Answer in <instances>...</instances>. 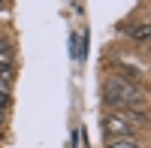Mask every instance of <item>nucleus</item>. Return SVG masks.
Here are the masks:
<instances>
[{"label":"nucleus","mask_w":151,"mask_h":148,"mask_svg":"<svg viewBox=\"0 0 151 148\" xmlns=\"http://www.w3.org/2000/svg\"><path fill=\"white\" fill-rule=\"evenodd\" d=\"M133 36H136V40H151V24H139V27H133Z\"/></svg>","instance_id":"5"},{"label":"nucleus","mask_w":151,"mask_h":148,"mask_svg":"<svg viewBox=\"0 0 151 148\" xmlns=\"http://www.w3.org/2000/svg\"><path fill=\"white\" fill-rule=\"evenodd\" d=\"M106 133L109 136H130V133L136 127H145L148 124V118L142 115V109H115L112 115H106Z\"/></svg>","instance_id":"2"},{"label":"nucleus","mask_w":151,"mask_h":148,"mask_svg":"<svg viewBox=\"0 0 151 148\" xmlns=\"http://www.w3.org/2000/svg\"><path fill=\"white\" fill-rule=\"evenodd\" d=\"M12 48L6 45V42H0V70H12Z\"/></svg>","instance_id":"3"},{"label":"nucleus","mask_w":151,"mask_h":148,"mask_svg":"<svg viewBox=\"0 0 151 148\" xmlns=\"http://www.w3.org/2000/svg\"><path fill=\"white\" fill-rule=\"evenodd\" d=\"M109 148H139V145L127 136H121V139H109Z\"/></svg>","instance_id":"4"},{"label":"nucleus","mask_w":151,"mask_h":148,"mask_svg":"<svg viewBox=\"0 0 151 148\" xmlns=\"http://www.w3.org/2000/svg\"><path fill=\"white\" fill-rule=\"evenodd\" d=\"M0 3H3V0H0Z\"/></svg>","instance_id":"7"},{"label":"nucleus","mask_w":151,"mask_h":148,"mask_svg":"<svg viewBox=\"0 0 151 148\" xmlns=\"http://www.w3.org/2000/svg\"><path fill=\"white\" fill-rule=\"evenodd\" d=\"M6 112H9V94H0V121H3Z\"/></svg>","instance_id":"6"},{"label":"nucleus","mask_w":151,"mask_h":148,"mask_svg":"<svg viewBox=\"0 0 151 148\" xmlns=\"http://www.w3.org/2000/svg\"><path fill=\"white\" fill-rule=\"evenodd\" d=\"M103 97L115 109H142L145 106V94L127 79H109L103 85Z\"/></svg>","instance_id":"1"}]
</instances>
